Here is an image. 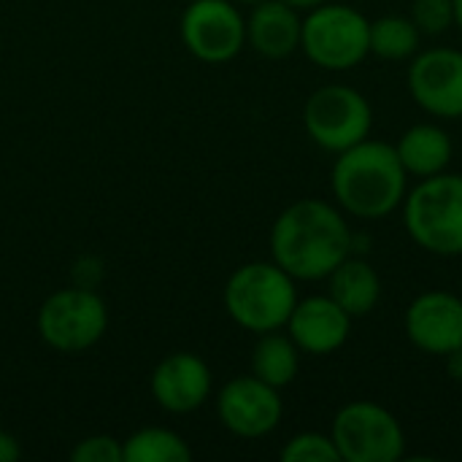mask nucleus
Segmentation results:
<instances>
[{
	"label": "nucleus",
	"instance_id": "obj_14",
	"mask_svg": "<svg viewBox=\"0 0 462 462\" xmlns=\"http://www.w3.org/2000/svg\"><path fill=\"white\" fill-rule=\"evenodd\" d=\"M152 398L168 414H189L211 398V368L192 352H173L152 371Z\"/></svg>",
	"mask_w": 462,
	"mask_h": 462
},
{
	"label": "nucleus",
	"instance_id": "obj_24",
	"mask_svg": "<svg viewBox=\"0 0 462 462\" xmlns=\"http://www.w3.org/2000/svg\"><path fill=\"white\" fill-rule=\"evenodd\" d=\"M19 457H22L19 441L8 430H0V462H16Z\"/></svg>",
	"mask_w": 462,
	"mask_h": 462
},
{
	"label": "nucleus",
	"instance_id": "obj_11",
	"mask_svg": "<svg viewBox=\"0 0 462 462\" xmlns=\"http://www.w3.org/2000/svg\"><path fill=\"white\" fill-rule=\"evenodd\" d=\"M217 417L227 433L254 441V439L271 436L279 428L284 417V403L276 387L249 374V376L230 379L219 390Z\"/></svg>",
	"mask_w": 462,
	"mask_h": 462
},
{
	"label": "nucleus",
	"instance_id": "obj_10",
	"mask_svg": "<svg viewBox=\"0 0 462 462\" xmlns=\"http://www.w3.org/2000/svg\"><path fill=\"white\" fill-rule=\"evenodd\" d=\"M406 87L425 114L444 122L462 119V49H420L417 57L409 60Z\"/></svg>",
	"mask_w": 462,
	"mask_h": 462
},
{
	"label": "nucleus",
	"instance_id": "obj_8",
	"mask_svg": "<svg viewBox=\"0 0 462 462\" xmlns=\"http://www.w3.org/2000/svg\"><path fill=\"white\" fill-rule=\"evenodd\" d=\"M330 439L341 462H398L406 455L401 420L374 401L341 406L330 425Z\"/></svg>",
	"mask_w": 462,
	"mask_h": 462
},
{
	"label": "nucleus",
	"instance_id": "obj_18",
	"mask_svg": "<svg viewBox=\"0 0 462 462\" xmlns=\"http://www.w3.org/2000/svg\"><path fill=\"white\" fill-rule=\"evenodd\" d=\"M298 371H300V349L287 333L273 330L257 336V344L252 349V376H257L260 382L276 390H284L295 382Z\"/></svg>",
	"mask_w": 462,
	"mask_h": 462
},
{
	"label": "nucleus",
	"instance_id": "obj_25",
	"mask_svg": "<svg viewBox=\"0 0 462 462\" xmlns=\"http://www.w3.org/2000/svg\"><path fill=\"white\" fill-rule=\"evenodd\" d=\"M444 360H447V374L452 376V382H460L462 384V346L455 349V352H449Z\"/></svg>",
	"mask_w": 462,
	"mask_h": 462
},
{
	"label": "nucleus",
	"instance_id": "obj_27",
	"mask_svg": "<svg viewBox=\"0 0 462 462\" xmlns=\"http://www.w3.org/2000/svg\"><path fill=\"white\" fill-rule=\"evenodd\" d=\"M455 3V27L462 32V0H452Z\"/></svg>",
	"mask_w": 462,
	"mask_h": 462
},
{
	"label": "nucleus",
	"instance_id": "obj_19",
	"mask_svg": "<svg viewBox=\"0 0 462 462\" xmlns=\"http://www.w3.org/2000/svg\"><path fill=\"white\" fill-rule=\"evenodd\" d=\"M422 32L403 14H384L371 19V54L384 62H409L422 49Z\"/></svg>",
	"mask_w": 462,
	"mask_h": 462
},
{
	"label": "nucleus",
	"instance_id": "obj_20",
	"mask_svg": "<svg viewBox=\"0 0 462 462\" xmlns=\"http://www.w3.org/2000/svg\"><path fill=\"white\" fill-rule=\"evenodd\" d=\"M192 449L168 428H141L122 441V462H189Z\"/></svg>",
	"mask_w": 462,
	"mask_h": 462
},
{
	"label": "nucleus",
	"instance_id": "obj_3",
	"mask_svg": "<svg viewBox=\"0 0 462 462\" xmlns=\"http://www.w3.org/2000/svg\"><path fill=\"white\" fill-rule=\"evenodd\" d=\"M222 300L227 317L238 328L263 336L284 330L298 303V282L273 260H254L230 273Z\"/></svg>",
	"mask_w": 462,
	"mask_h": 462
},
{
	"label": "nucleus",
	"instance_id": "obj_17",
	"mask_svg": "<svg viewBox=\"0 0 462 462\" xmlns=\"http://www.w3.org/2000/svg\"><path fill=\"white\" fill-rule=\"evenodd\" d=\"M328 295L352 317H368L382 300V276L360 254H349L328 279Z\"/></svg>",
	"mask_w": 462,
	"mask_h": 462
},
{
	"label": "nucleus",
	"instance_id": "obj_9",
	"mask_svg": "<svg viewBox=\"0 0 462 462\" xmlns=\"http://www.w3.org/2000/svg\"><path fill=\"white\" fill-rule=\"evenodd\" d=\"M179 30L184 49L206 65H225L246 46V19L233 0H192Z\"/></svg>",
	"mask_w": 462,
	"mask_h": 462
},
{
	"label": "nucleus",
	"instance_id": "obj_12",
	"mask_svg": "<svg viewBox=\"0 0 462 462\" xmlns=\"http://www.w3.org/2000/svg\"><path fill=\"white\" fill-rule=\"evenodd\" d=\"M411 346L430 357H447L462 346V298L447 290L420 292L403 317Z\"/></svg>",
	"mask_w": 462,
	"mask_h": 462
},
{
	"label": "nucleus",
	"instance_id": "obj_7",
	"mask_svg": "<svg viewBox=\"0 0 462 462\" xmlns=\"http://www.w3.org/2000/svg\"><path fill=\"white\" fill-rule=\"evenodd\" d=\"M35 328L41 341L60 355L92 349L108 330V306L89 287H68L51 292L38 309Z\"/></svg>",
	"mask_w": 462,
	"mask_h": 462
},
{
	"label": "nucleus",
	"instance_id": "obj_21",
	"mask_svg": "<svg viewBox=\"0 0 462 462\" xmlns=\"http://www.w3.org/2000/svg\"><path fill=\"white\" fill-rule=\"evenodd\" d=\"M282 462H341L330 433H298L282 447Z\"/></svg>",
	"mask_w": 462,
	"mask_h": 462
},
{
	"label": "nucleus",
	"instance_id": "obj_23",
	"mask_svg": "<svg viewBox=\"0 0 462 462\" xmlns=\"http://www.w3.org/2000/svg\"><path fill=\"white\" fill-rule=\"evenodd\" d=\"M73 462H122V441L114 436H89L70 449Z\"/></svg>",
	"mask_w": 462,
	"mask_h": 462
},
{
	"label": "nucleus",
	"instance_id": "obj_1",
	"mask_svg": "<svg viewBox=\"0 0 462 462\" xmlns=\"http://www.w3.org/2000/svg\"><path fill=\"white\" fill-rule=\"evenodd\" d=\"M271 260L295 282H325L349 254L355 233L346 214L322 198L290 203L271 225Z\"/></svg>",
	"mask_w": 462,
	"mask_h": 462
},
{
	"label": "nucleus",
	"instance_id": "obj_26",
	"mask_svg": "<svg viewBox=\"0 0 462 462\" xmlns=\"http://www.w3.org/2000/svg\"><path fill=\"white\" fill-rule=\"evenodd\" d=\"M284 3L292 5L295 11L306 14V11H311V8H317V5H322V3H328V0H284Z\"/></svg>",
	"mask_w": 462,
	"mask_h": 462
},
{
	"label": "nucleus",
	"instance_id": "obj_15",
	"mask_svg": "<svg viewBox=\"0 0 462 462\" xmlns=\"http://www.w3.org/2000/svg\"><path fill=\"white\" fill-rule=\"evenodd\" d=\"M303 16L284 0H265L246 19V43L265 60H287L300 51Z\"/></svg>",
	"mask_w": 462,
	"mask_h": 462
},
{
	"label": "nucleus",
	"instance_id": "obj_6",
	"mask_svg": "<svg viewBox=\"0 0 462 462\" xmlns=\"http://www.w3.org/2000/svg\"><path fill=\"white\" fill-rule=\"evenodd\" d=\"M303 127L322 152L341 154L371 138L374 106L352 84H325L306 97Z\"/></svg>",
	"mask_w": 462,
	"mask_h": 462
},
{
	"label": "nucleus",
	"instance_id": "obj_16",
	"mask_svg": "<svg viewBox=\"0 0 462 462\" xmlns=\"http://www.w3.org/2000/svg\"><path fill=\"white\" fill-rule=\"evenodd\" d=\"M409 179H430L449 171L455 160L452 135L439 122H417L393 143Z\"/></svg>",
	"mask_w": 462,
	"mask_h": 462
},
{
	"label": "nucleus",
	"instance_id": "obj_2",
	"mask_svg": "<svg viewBox=\"0 0 462 462\" xmlns=\"http://www.w3.org/2000/svg\"><path fill=\"white\" fill-rule=\"evenodd\" d=\"M336 206L355 219L376 222L401 211L409 192V173L393 143L365 138L357 146L336 154L330 171Z\"/></svg>",
	"mask_w": 462,
	"mask_h": 462
},
{
	"label": "nucleus",
	"instance_id": "obj_5",
	"mask_svg": "<svg viewBox=\"0 0 462 462\" xmlns=\"http://www.w3.org/2000/svg\"><path fill=\"white\" fill-rule=\"evenodd\" d=\"M300 51L322 70H352L371 57V19L349 3H322L303 16Z\"/></svg>",
	"mask_w": 462,
	"mask_h": 462
},
{
	"label": "nucleus",
	"instance_id": "obj_22",
	"mask_svg": "<svg viewBox=\"0 0 462 462\" xmlns=\"http://www.w3.org/2000/svg\"><path fill=\"white\" fill-rule=\"evenodd\" d=\"M411 22L422 35H444L455 27V3L452 0H411Z\"/></svg>",
	"mask_w": 462,
	"mask_h": 462
},
{
	"label": "nucleus",
	"instance_id": "obj_28",
	"mask_svg": "<svg viewBox=\"0 0 462 462\" xmlns=\"http://www.w3.org/2000/svg\"><path fill=\"white\" fill-rule=\"evenodd\" d=\"M236 5H246V8H254V5H260V3H265V0H233Z\"/></svg>",
	"mask_w": 462,
	"mask_h": 462
},
{
	"label": "nucleus",
	"instance_id": "obj_13",
	"mask_svg": "<svg viewBox=\"0 0 462 462\" xmlns=\"http://www.w3.org/2000/svg\"><path fill=\"white\" fill-rule=\"evenodd\" d=\"M352 317L325 292L298 298L284 330L300 349V355L328 357L338 352L352 333Z\"/></svg>",
	"mask_w": 462,
	"mask_h": 462
},
{
	"label": "nucleus",
	"instance_id": "obj_4",
	"mask_svg": "<svg viewBox=\"0 0 462 462\" xmlns=\"http://www.w3.org/2000/svg\"><path fill=\"white\" fill-rule=\"evenodd\" d=\"M409 238L428 254L462 257V173H439L409 187L401 206Z\"/></svg>",
	"mask_w": 462,
	"mask_h": 462
}]
</instances>
